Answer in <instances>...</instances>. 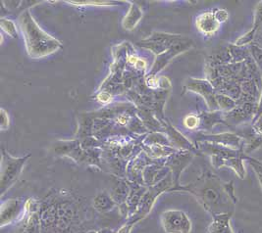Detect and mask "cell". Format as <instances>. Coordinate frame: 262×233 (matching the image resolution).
Instances as JSON below:
<instances>
[{
  "mask_svg": "<svg viewBox=\"0 0 262 233\" xmlns=\"http://www.w3.org/2000/svg\"><path fill=\"white\" fill-rule=\"evenodd\" d=\"M0 25H1L2 30H3L7 35H9L10 36H12V37H17V36H18L16 26H15V24L13 23L12 21L6 20V19H1Z\"/></svg>",
  "mask_w": 262,
  "mask_h": 233,
  "instance_id": "13",
  "label": "cell"
},
{
  "mask_svg": "<svg viewBox=\"0 0 262 233\" xmlns=\"http://www.w3.org/2000/svg\"><path fill=\"white\" fill-rule=\"evenodd\" d=\"M143 17V13L137 5H132L127 16L123 20V27L132 31Z\"/></svg>",
  "mask_w": 262,
  "mask_h": 233,
  "instance_id": "12",
  "label": "cell"
},
{
  "mask_svg": "<svg viewBox=\"0 0 262 233\" xmlns=\"http://www.w3.org/2000/svg\"><path fill=\"white\" fill-rule=\"evenodd\" d=\"M196 28L204 35H213L218 31L220 24L215 19L214 13L205 12L196 18Z\"/></svg>",
  "mask_w": 262,
  "mask_h": 233,
  "instance_id": "9",
  "label": "cell"
},
{
  "mask_svg": "<svg viewBox=\"0 0 262 233\" xmlns=\"http://www.w3.org/2000/svg\"><path fill=\"white\" fill-rule=\"evenodd\" d=\"M169 172H170V170L166 165H164L163 167L158 166V165L147 166L143 170V180H144L145 184H147L150 187H155L165 178V176Z\"/></svg>",
  "mask_w": 262,
  "mask_h": 233,
  "instance_id": "8",
  "label": "cell"
},
{
  "mask_svg": "<svg viewBox=\"0 0 262 233\" xmlns=\"http://www.w3.org/2000/svg\"><path fill=\"white\" fill-rule=\"evenodd\" d=\"M30 158L31 154H27L24 157H13L4 148H2L0 172L1 197L4 196L6 191L9 190L18 180L23 172L25 165Z\"/></svg>",
  "mask_w": 262,
  "mask_h": 233,
  "instance_id": "4",
  "label": "cell"
},
{
  "mask_svg": "<svg viewBox=\"0 0 262 233\" xmlns=\"http://www.w3.org/2000/svg\"><path fill=\"white\" fill-rule=\"evenodd\" d=\"M117 203L111 197L110 193L106 191H101L96 194V197L93 201V206L99 213H106L113 210Z\"/></svg>",
  "mask_w": 262,
  "mask_h": 233,
  "instance_id": "11",
  "label": "cell"
},
{
  "mask_svg": "<svg viewBox=\"0 0 262 233\" xmlns=\"http://www.w3.org/2000/svg\"><path fill=\"white\" fill-rule=\"evenodd\" d=\"M160 223L165 233H191L192 230L190 218L181 210L164 211L160 215Z\"/></svg>",
  "mask_w": 262,
  "mask_h": 233,
  "instance_id": "6",
  "label": "cell"
},
{
  "mask_svg": "<svg viewBox=\"0 0 262 233\" xmlns=\"http://www.w3.org/2000/svg\"><path fill=\"white\" fill-rule=\"evenodd\" d=\"M10 125V121H9V116L8 114L6 113V111L4 109H1V130H5L9 128Z\"/></svg>",
  "mask_w": 262,
  "mask_h": 233,
  "instance_id": "16",
  "label": "cell"
},
{
  "mask_svg": "<svg viewBox=\"0 0 262 233\" xmlns=\"http://www.w3.org/2000/svg\"><path fill=\"white\" fill-rule=\"evenodd\" d=\"M188 191L191 193L203 208L214 216L226 212V206L230 197L229 187L222 184L212 175H203L195 182L185 187H173L170 191Z\"/></svg>",
  "mask_w": 262,
  "mask_h": 233,
  "instance_id": "2",
  "label": "cell"
},
{
  "mask_svg": "<svg viewBox=\"0 0 262 233\" xmlns=\"http://www.w3.org/2000/svg\"><path fill=\"white\" fill-rule=\"evenodd\" d=\"M166 130L167 134H168L167 137H168V139L171 143V146L173 148H179V149L185 150V151L186 150L190 151V150L193 149L191 142L187 139L182 133H180L177 129L169 126L166 128Z\"/></svg>",
  "mask_w": 262,
  "mask_h": 233,
  "instance_id": "10",
  "label": "cell"
},
{
  "mask_svg": "<svg viewBox=\"0 0 262 233\" xmlns=\"http://www.w3.org/2000/svg\"><path fill=\"white\" fill-rule=\"evenodd\" d=\"M193 158V155L190 151L175 152L170 155L166 160L167 167L169 168L170 172L172 173V176L174 179L175 187H179L180 175L182 174L183 170L191 163Z\"/></svg>",
  "mask_w": 262,
  "mask_h": 233,
  "instance_id": "7",
  "label": "cell"
},
{
  "mask_svg": "<svg viewBox=\"0 0 262 233\" xmlns=\"http://www.w3.org/2000/svg\"><path fill=\"white\" fill-rule=\"evenodd\" d=\"M19 24L24 36L27 52L32 58L47 57L55 53L62 47L59 40L39 28L29 10L21 14Z\"/></svg>",
  "mask_w": 262,
  "mask_h": 233,
  "instance_id": "3",
  "label": "cell"
},
{
  "mask_svg": "<svg viewBox=\"0 0 262 233\" xmlns=\"http://www.w3.org/2000/svg\"><path fill=\"white\" fill-rule=\"evenodd\" d=\"M39 218L41 233H81L83 230L82 208L78 200L72 197L45 206Z\"/></svg>",
  "mask_w": 262,
  "mask_h": 233,
  "instance_id": "1",
  "label": "cell"
},
{
  "mask_svg": "<svg viewBox=\"0 0 262 233\" xmlns=\"http://www.w3.org/2000/svg\"><path fill=\"white\" fill-rule=\"evenodd\" d=\"M199 125H200V120L196 116L190 115L186 116L184 120V126L188 129H194L199 127Z\"/></svg>",
  "mask_w": 262,
  "mask_h": 233,
  "instance_id": "14",
  "label": "cell"
},
{
  "mask_svg": "<svg viewBox=\"0 0 262 233\" xmlns=\"http://www.w3.org/2000/svg\"><path fill=\"white\" fill-rule=\"evenodd\" d=\"M36 202L33 199L24 201L23 199H10L1 204L0 208V226L1 228L15 222L24 221L27 216L34 212L39 211L36 207Z\"/></svg>",
  "mask_w": 262,
  "mask_h": 233,
  "instance_id": "5",
  "label": "cell"
},
{
  "mask_svg": "<svg viewBox=\"0 0 262 233\" xmlns=\"http://www.w3.org/2000/svg\"><path fill=\"white\" fill-rule=\"evenodd\" d=\"M84 233H98V231L97 230H89V231Z\"/></svg>",
  "mask_w": 262,
  "mask_h": 233,
  "instance_id": "17",
  "label": "cell"
},
{
  "mask_svg": "<svg viewBox=\"0 0 262 233\" xmlns=\"http://www.w3.org/2000/svg\"><path fill=\"white\" fill-rule=\"evenodd\" d=\"M214 16L215 19L217 20V22L219 24L223 23V22L227 21V19L229 17L228 12L226 10H224V9H217L214 12Z\"/></svg>",
  "mask_w": 262,
  "mask_h": 233,
  "instance_id": "15",
  "label": "cell"
}]
</instances>
